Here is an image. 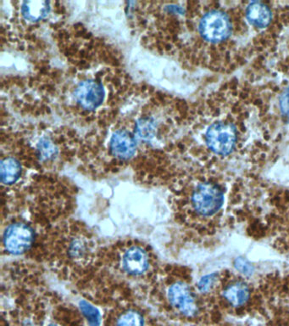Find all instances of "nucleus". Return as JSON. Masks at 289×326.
<instances>
[{"mask_svg": "<svg viewBox=\"0 0 289 326\" xmlns=\"http://www.w3.org/2000/svg\"><path fill=\"white\" fill-rule=\"evenodd\" d=\"M156 121L152 118H141L136 123L134 135L138 140L150 143L156 137Z\"/></svg>", "mask_w": 289, "mask_h": 326, "instance_id": "nucleus-13", "label": "nucleus"}, {"mask_svg": "<svg viewBox=\"0 0 289 326\" xmlns=\"http://www.w3.org/2000/svg\"><path fill=\"white\" fill-rule=\"evenodd\" d=\"M223 193L214 183H201L193 190L192 205L196 213L211 216L217 213L223 204Z\"/></svg>", "mask_w": 289, "mask_h": 326, "instance_id": "nucleus-1", "label": "nucleus"}, {"mask_svg": "<svg viewBox=\"0 0 289 326\" xmlns=\"http://www.w3.org/2000/svg\"><path fill=\"white\" fill-rule=\"evenodd\" d=\"M246 17L249 23L258 28H265L271 22V11L261 2H252L246 9Z\"/></svg>", "mask_w": 289, "mask_h": 326, "instance_id": "nucleus-11", "label": "nucleus"}, {"mask_svg": "<svg viewBox=\"0 0 289 326\" xmlns=\"http://www.w3.org/2000/svg\"><path fill=\"white\" fill-rule=\"evenodd\" d=\"M81 312L85 316L90 326H99L101 321V315L99 311L94 307L93 305L89 304V302L85 301H81L79 303Z\"/></svg>", "mask_w": 289, "mask_h": 326, "instance_id": "nucleus-16", "label": "nucleus"}, {"mask_svg": "<svg viewBox=\"0 0 289 326\" xmlns=\"http://www.w3.org/2000/svg\"><path fill=\"white\" fill-rule=\"evenodd\" d=\"M198 28L201 36L205 40L219 43L229 37L232 32V24L224 12L211 11L203 16Z\"/></svg>", "mask_w": 289, "mask_h": 326, "instance_id": "nucleus-2", "label": "nucleus"}, {"mask_svg": "<svg viewBox=\"0 0 289 326\" xmlns=\"http://www.w3.org/2000/svg\"><path fill=\"white\" fill-rule=\"evenodd\" d=\"M48 326H57V325H55V324H49V325Z\"/></svg>", "mask_w": 289, "mask_h": 326, "instance_id": "nucleus-21", "label": "nucleus"}, {"mask_svg": "<svg viewBox=\"0 0 289 326\" xmlns=\"http://www.w3.org/2000/svg\"><path fill=\"white\" fill-rule=\"evenodd\" d=\"M144 320L142 314L137 311H126L122 313L116 322V326H143Z\"/></svg>", "mask_w": 289, "mask_h": 326, "instance_id": "nucleus-15", "label": "nucleus"}, {"mask_svg": "<svg viewBox=\"0 0 289 326\" xmlns=\"http://www.w3.org/2000/svg\"><path fill=\"white\" fill-rule=\"evenodd\" d=\"M215 280H216V275L215 274L204 276V277L201 279V281L198 283V290L201 292H203V293L209 292L213 288Z\"/></svg>", "mask_w": 289, "mask_h": 326, "instance_id": "nucleus-18", "label": "nucleus"}, {"mask_svg": "<svg viewBox=\"0 0 289 326\" xmlns=\"http://www.w3.org/2000/svg\"><path fill=\"white\" fill-rule=\"evenodd\" d=\"M122 267L130 275L141 276L150 267L149 255L139 246H131L123 254Z\"/></svg>", "mask_w": 289, "mask_h": 326, "instance_id": "nucleus-8", "label": "nucleus"}, {"mask_svg": "<svg viewBox=\"0 0 289 326\" xmlns=\"http://www.w3.org/2000/svg\"><path fill=\"white\" fill-rule=\"evenodd\" d=\"M169 302L176 310L186 317H194L198 313V306L189 286L183 282H176L170 286L167 292Z\"/></svg>", "mask_w": 289, "mask_h": 326, "instance_id": "nucleus-5", "label": "nucleus"}, {"mask_svg": "<svg viewBox=\"0 0 289 326\" xmlns=\"http://www.w3.org/2000/svg\"><path fill=\"white\" fill-rule=\"evenodd\" d=\"M237 141L236 129L229 123L218 122L209 127L206 133L208 147L217 155H229Z\"/></svg>", "mask_w": 289, "mask_h": 326, "instance_id": "nucleus-3", "label": "nucleus"}, {"mask_svg": "<svg viewBox=\"0 0 289 326\" xmlns=\"http://www.w3.org/2000/svg\"><path fill=\"white\" fill-rule=\"evenodd\" d=\"M235 267L242 274L246 275V276H250L253 273V270H254L251 265L249 264L246 260L243 259V258L236 259Z\"/></svg>", "mask_w": 289, "mask_h": 326, "instance_id": "nucleus-19", "label": "nucleus"}, {"mask_svg": "<svg viewBox=\"0 0 289 326\" xmlns=\"http://www.w3.org/2000/svg\"><path fill=\"white\" fill-rule=\"evenodd\" d=\"M110 150L113 156L119 160H130L137 152V139L126 129H119L111 136Z\"/></svg>", "mask_w": 289, "mask_h": 326, "instance_id": "nucleus-7", "label": "nucleus"}, {"mask_svg": "<svg viewBox=\"0 0 289 326\" xmlns=\"http://www.w3.org/2000/svg\"><path fill=\"white\" fill-rule=\"evenodd\" d=\"M33 239V231L28 225L16 223L6 228L4 233L3 245L9 253L19 255L32 246Z\"/></svg>", "mask_w": 289, "mask_h": 326, "instance_id": "nucleus-4", "label": "nucleus"}, {"mask_svg": "<svg viewBox=\"0 0 289 326\" xmlns=\"http://www.w3.org/2000/svg\"><path fill=\"white\" fill-rule=\"evenodd\" d=\"M86 244L81 240H75L70 243V256L76 259H81L86 254Z\"/></svg>", "mask_w": 289, "mask_h": 326, "instance_id": "nucleus-17", "label": "nucleus"}, {"mask_svg": "<svg viewBox=\"0 0 289 326\" xmlns=\"http://www.w3.org/2000/svg\"><path fill=\"white\" fill-rule=\"evenodd\" d=\"M280 107L283 115L289 117V88H286L281 94V99H280Z\"/></svg>", "mask_w": 289, "mask_h": 326, "instance_id": "nucleus-20", "label": "nucleus"}, {"mask_svg": "<svg viewBox=\"0 0 289 326\" xmlns=\"http://www.w3.org/2000/svg\"><path fill=\"white\" fill-rule=\"evenodd\" d=\"M105 94L101 83L95 80H85L76 87L74 99L84 110L94 111L101 105Z\"/></svg>", "mask_w": 289, "mask_h": 326, "instance_id": "nucleus-6", "label": "nucleus"}, {"mask_svg": "<svg viewBox=\"0 0 289 326\" xmlns=\"http://www.w3.org/2000/svg\"><path fill=\"white\" fill-rule=\"evenodd\" d=\"M51 11L48 1H24L21 6V13L26 21L38 22L44 19Z\"/></svg>", "mask_w": 289, "mask_h": 326, "instance_id": "nucleus-10", "label": "nucleus"}, {"mask_svg": "<svg viewBox=\"0 0 289 326\" xmlns=\"http://www.w3.org/2000/svg\"><path fill=\"white\" fill-rule=\"evenodd\" d=\"M38 156L41 161H49L56 157L58 148L48 138H42L37 146Z\"/></svg>", "mask_w": 289, "mask_h": 326, "instance_id": "nucleus-14", "label": "nucleus"}, {"mask_svg": "<svg viewBox=\"0 0 289 326\" xmlns=\"http://www.w3.org/2000/svg\"><path fill=\"white\" fill-rule=\"evenodd\" d=\"M22 175V166L19 161L13 157L5 158L1 161L0 176L4 185H13Z\"/></svg>", "mask_w": 289, "mask_h": 326, "instance_id": "nucleus-12", "label": "nucleus"}, {"mask_svg": "<svg viewBox=\"0 0 289 326\" xmlns=\"http://www.w3.org/2000/svg\"><path fill=\"white\" fill-rule=\"evenodd\" d=\"M223 296L233 307H241L249 300L250 292L249 286L243 281H234L223 290Z\"/></svg>", "mask_w": 289, "mask_h": 326, "instance_id": "nucleus-9", "label": "nucleus"}]
</instances>
